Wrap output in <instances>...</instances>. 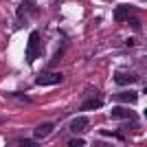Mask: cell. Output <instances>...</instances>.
I'll return each instance as SVG.
<instances>
[{
    "mask_svg": "<svg viewBox=\"0 0 147 147\" xmlns=\"http://www.w3.org/2000/svg\"><path fill=\"white\" fill-rule=\"evenodd\" d=\"M42 53V37L37 31H33L29 35V44H26V61H35Z\"/></svg>",
    "mask_w": 147,
    "mask_h": 147,
    "instance_id": "obj_1",
    "label": "cell"
},
{
    "mask_svg": "<svg viewBox=\"0 0 147 147\" xmlns=\"http://www.w3.org/2000/svg\"><path fill=\"white\" fill-rule=\"evenodd\" d=\"M0 123H2V119H0Z\"/></svg>",
    "mask_w": 147,
    "mask_h": 147,
    "instance_id": "obj_14",
    "label": "cell"
},
{
    "mask_svg": "<svg viewBox=\"0 0 147 147\" xmlns=\"http://www.w3.org/2000/svg\"><path fill=\"white\" fill-rule=\"evenodd\" d=\"M136 99H138V92H132V90H125V92L114 94V101H121V103H134Z\"/></svg>",
    "mask_w": 147,
    "mask_h": 147,
    "instance_id": "obj_9",
    "label": "cell"
},
{
    "mask_svg": "<svg viewBox=\"0 0 147 147\" xmlns=\"http://www.w3.org/2000/svg\"><path fill=\"white\" fill-rule=\"evenodd\" d=\"M136 9L132 5H119L117 9H114V20L117 22H125V20H129V13H134Z\"/></svg>",
    "mask_w": 147,
    "mask_h": 147,
    "instance_id": "obj_3",
    "label": "cell"
},
{
    "mask_svg": "<svg viewBox=\"0 0 147 147\" xmlns=\"http://www.w3.org/2000/svg\"><path fill=\"white\" fill-rule=\"evenodd\" d=\"M88 125H90V119L88 117H77V119L70 121V132H75V134H77V132H84Z\"/></svg>",
    "mask_w": 147,
    "mask_h": 147,
    "instance_id": "obj_7",
    "label": "cell"
},
{
    "mask_svg": "<svg viewBox=\"0 0 147 147\" xmlns=\"http://www.w3.org/2000/svg\"><path fill=\"white\" fill-rule=\"evenodd\" d=\"M114 81L121 84V86H127V84L138 81V75H134V73H117V75H114Z\"/></svg>",
    "mask_w": 147,
    "mask_h": 147,
    "instance_id": "obj_8",
    "label": "cell"
},
{
    "mask_svg": "<svg viewBox=\"0 0 147 147\" xmlns=\"http://www.w3.org/2000/svg\"><path fill=\"white\" fill-rule=\"evenodd\" d=\"M64 51H66V42H61V44H59V49H57V53H55V57H53V61H51V66H55L57 61H59V59H61V55H64ZM51 66H49V68H51Z\"/></svg>",
    "mask_w": 147,
    "mask_h": 147,
    "instance_id": "obj_11",
    "label": "cell"
},
{
    "mask_svg": "<svg viewBox=\"0 0 147 147\" xmlns=\"http://www.w3.org/2000/svg\"><path fill=\"white\" fill-rule=\"evenodd\" d=\"M26 13H33L35 16L37 13V7L33 5V2H24V5L18 9V16H20V26H24L26 24Z\"/></svg>",
    "mask_w": 147,
    "mask_h": 147,
    "instance_id": "obj_5",
    "label": "cell"
},
{
    "mask_svg": "<svg viewBox=\"0 0 147 147\" xmlns=\"http://www.w3.org/2000/svg\"><path fill=\"white\" fill-rule=\"evenodd\" d=\"M112 117H114V119H129V121H134L136 112L129 110V108H123V105H114V108H112Z\"/></svg>",
    "mask_w": 147,
    "mask_h": 147,
    "instance_id": "obj_4",
    "label": "cell"
},
{
    "mask_svg": "<svg viewBox=\"0 0 147 147\" xmlns=\"http://www.w3.org/2000/svg\"><path fill=\"white\" fill-rule=\"evenodd\" d=\"M68 145H73V147H81V145H86V141H84V138H68Z\"/></svg>",
    "mask_w": 147,
    "mask_h": 147,
    "instance_id": "obj_12",
    "label": "cell"
},
{
    "mask_svg": "<svg viewBox=\"0 0 147 147\" xmlns=\"http://www.w3.org/2000/svg\"><path fill=\"white\" fill-rule=\"evenodd\" d=\"M64 79L59 73H42V75H37V79H35V84L37 86H53V84H59V81Z\"/></svg>",
    "mask_w": 147,
    "mask_h": 147,
    "instance_id": "obj_2",
    "label": "cell"
},
{
    "mask_svg": "<svg viewBox=\"0 0 147 147\" xmlns=\"http://www.w3.org/2000/svg\"><path fill=\"white\" fill-rule=\"evenodd\" d=\"M20 145H29V147H37V141H31V138H18Z\"/></svg>",
    "mask_w": 147,
    "mask_h": 147,
    "instance_id": "obj_13",
    "label": "cell"
},
{
    "mask_svg": "<svg viewBox=\"0 0 147 147\" xmlns=\"http://www.w3.org/2000/svg\"><path fill=\"white\" fill-rule=\"evenodd\" d=\"M101 105H103V101H101V99H88V101H84V103H81V110H84V112H88V110H99Z\"/></svg>",
    "mask_w": 147,
    "mask_h": 147,
    "instance_id": "obj_10",
    "label": "cell"
},
{
    "mask_svg": "<svg viewBox=\"0 0 147 147\" xmlns=\"http://www.w3.org/2000/svg\"><path fill=\"white\" fill-rule=\"evenodd\" d=\"M55 129V123H42V125H37L35 129H33V138H46V136L51 134Z\"/></svg>",
    "mask_w": 147,
    "mask_h": 147,
    "instance_id": "obj_6",
    "label": "cell"
}]
</instances>
